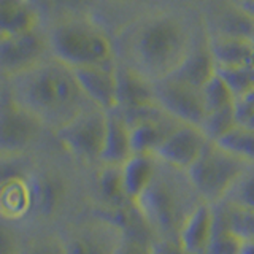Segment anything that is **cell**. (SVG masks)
<instances>
[{
	"label": "cell",
	"mask_w": 254,
	"mask_h": 254,
	"mask_svg": "<svg viewBox=\"0 0 254 254\" xmlns=\"http://www.w3.org/2000/svg\"><path fill=\"white\" fill-rule=\"evenodd\" d=\"M235 5H238L242 10H245L250 16L254 18V0H237Z\"/></svg>",
	"instance_id": "37"
},
{
	"label": "cell",
	"mask_w": 254,
	"mask_h": 254,
	"mask_svg": "<svg viewBox=\"0 0 254 254\" xmlns=\"http://www.w3.org/2000/svg\"><path fill=\"white\" fill-rule=\"evenodd\" d=\"M214 143L227 149L229 153L245 159L246 162H254V129L237 124L232 130H229L224 137Z\"/></svg>",
	"instance_id": "29"
},
{
	"label": "cell",
	"mask_w": 254,
	"mask_h": 254,
	"mask_svg": "<svg viewBox=\"0 0 254 254\" xmlns=\"http://www.w3.org/2000/svg\"><path fill=\"white\" fill-rule=\"evenodd\" d=\"M211 34L254 42V18L234 3L232 8L221 11Z\"/></svg>",
	"instance_id": "25"
},
{
	"label": "cell",
	"mask_w": 254,
	"mask_h": 254,
	"mask_svg": "<svg viewBox=\"0 0 254 254\" xmlns=\"http://www.w3.org/2000/svg\"><path fill=\"white\" fill-rule=\"evenodd\" d=\"M214 211H216V208H214ZM242 245V238L235 235L216 213V222H214L213 237L206 254H240Z\"/></svg>",
	"instance_id": "32"
},
{
	"label": "cell",
	"mask_w": 254,
	"mask_h": 254,
	"mask_svg": "<svg viewBox=\"0 0 254 254\" xmlns=\"http://www.w3.org/2000/svg\"><path fill=\"white\" fill-rule=\"evenodd\" d=\"M26 235L22 224L0 218V254H22Z\"/></svg>",
	"instance_id": "34"
},
{
	"label": "cell",
	"mask_w": 254,
	"mask_h": 254,
	"mask_svg": "<svg viewBox=\"0 0 254 254\" xmlns=\"http://www.w3.org/2000/svg\"><path fill=\"white\" fill-rule=\"evenodd\" d=\"M210 143L200 127L180 123L169 138L157 151V161L181 172H188L194 165L203 149Z\"/></svg>",
	"instance_id": "15"
},
{
	"label": "cell",
	"mask_w": 254,
	"mask_h": 254,
	"mask_svg": "<svg viewBox=\"0 0 254 254\" xmlns=\"http://www.w3.org/2000/svg\"><path fill=\"white\" fill-rule=\"evenodd\" d=\"M159 169V161L156 156L133 154L123 165V181L126 194L129 197L132 206L145 194V190L154 180Z\"/></svg>",
	"instance_id": "22"
},
{
	"label": "cell",
	"mask_w": 254,
	"mask_h": 254,
	"mask_svg": "<svg viewBox=\"0 0 254 254\" xmlns=\"http://www.w3.org/2000/svg\"><path fill=\"white\" fill-rule=\"evenodd\" d=\"M43 26L32 0H0V38L19 35Z\"/></svg>",
	"instance_id": "20"
},
{
	"label": "cell",
	"mask_w": 254,
	"mask_h": 254,
	"mask_svg": "<svg viewBox=\"0 0 254 254\" xmlns=\"http://www.w3.org/2000/svg\"><path fill=\"white\" fill-rule=\"evenodd\" d=\"M124 118L130 124L133 154L156 156L169 135L180 124V121L167 115L159 105Z\"/></svg>",
	"instance_id": "14"
},
{
	"label": "cell",
	"mask_w": 254,
	"mask_h": 254,
	"mask_svg": "<svg viewBox=\"0 0 254 254\" xmlns=\"http://www.w3.org/2000/svg\"><path fill=\"white\" fill-rule=\"evenodd\" d=\"M206 42H208L218 70L254 64V42L213 34H210Z\"/></svg>",
	"instance_id": "21"
},
{
	"label": "cell",
	"mask_w": 254,
	"mask_h": 254,
	"mask_svg": "<svg viewBox=\"0 0 254 254\" xmlns=\"http://www.w3.org/2000/svg\"><path fill=\"white\" fill-rule=\"evenodd\" d=\"M237 126V116H235V105L227 107L224 110L213 111L205 116L200 129L205 132L210 141H218L221 137L232 130Z\"/></svg>",
	"instance_id": "33"
},
{
	"label": "cell",
	"mask_w": 254,
	"mask_h": 254,
	"mask_svg": "<svg viewBox=\"0 0 254 254\" xmlns=\"http://www.w3.org/2000/svg\"><path fill=\"white\" fill-rule=\"evenodd\" d=\"M108 127V111L95 105L84 108L75 119L54 133L58 146L79 169L89 172L100 165Z\"/></svg>",
	"instance_id": "7"
},
{
	"label": "cell",
	"mask_w": 254,
	"mask_h": 254,
	"mask_svg": "<svg viewBox=\"0 0 254 254\" xmlns=\"http://www.w3.org/2000/svg\"><path fill=\"white\" fill-rule=\"evenodd\" d=\"M116 65H89L73 68L79 86L92 105L105 111L118 108V76Z\"/></svg>",
	"instance_id": "17"
},
{
	"label": "cell",
	"mask_w": 254,
	"mask_h": 254,
	"mask_svg": "<svg viewBox=\"0 0 254 254\" xmlns=\"http://www.w3.org/2000/svg\"><path fill=\"white\" fill-rule=\"evenodd\" d=\"M216 211L214 205L200 202L183 224L178 238L180 245L188 254H206L213 237Z\"/></svg>",
	"instance_id": "18"
},
{
	"label": "cell",
	"mask_w": 254,
	"mask_h": 254,
	"mask_svg": "<svg viewBox=\"0 0 254 254\" xmlns=\"http://www.w3.org/2000/svg\"><path fill=\"white\" fill-rule=\"evenodd\" d=\"M132 156L133 148L130 124L119 111H110L105 146H103L100 164L123 167Z\"/></svg>",
	"instance_id": "19"
},
{
	"label": "cell",
	"mask_w": 254,
	"mask_h": 254,
	"mask_svg": "<svg viewBox=\"0 0 254 254\" xmlns=\"http://www.w3.org/2000/svg\"><path fill=\"white\" fill-rule=\"evenodd\" d=\"M37 156H0V218L26 227Z\"/></svg>",
	"instance_id": "10"
},
{
	"label": "cell",
	"mask_w": 254,
	"mask_h": 254,
	"mask_svg": "<svg viewBox=\"0 0 254 254\" xmlns=\"http://www.w3.org/2000/svg\"><path fill=\"white\" fill-rule=\"evenodd\" d=\"M87 208L86 172L56 143L37 154L27 229H62Z\"/></svg>",
	"instance_id": "1"
},
{
	"label": "cell",
	"mask_w": 254,
	"mask_h": 254,
	"mask_svg": "<svg viewBox=\"0 0 254 254\" xmlns=\"http://www.w3.org/2000/svg\"><path fill=\"white\" fill-rule=\"evenodd\" d=\"M216 73V64H214L208 42H205L200 45L197 43L194 46V50L189 53L185 62L181 64V67L172 76L183 83H188L190 86L202 89Z\"/></svg>",
	"instance_id": "23"
},
{
	"label": "cell",
	"mask_w": 254,
	"mask_h": 254,
	"mask_svg": "<svg viewBox=\"0 0 254 254\" xmlns=\"http://www.w3.org/2000/svg\"><path fill=\"white\" fill-rule=\"evenodd\" d=\"M195 45L192 32L180 16L156 13L130 29L123 64L157 83L172 76Z\"/></svg>",
	"instance_id": "3"
},
{
	"label": "cell",
	"mask_w": 254,
	"mask_h": 254,
	"mask_svg": "<svg viewBox=\"0 0 254 254\" xmlns=\"http://www.w3.org/2000/svg\"><path fill=\"white\" fill-rule=\"evenodd\" d=\"M67 254H118L124 226L116 218L86 210L61 229Z\"/></svg>",
	"instance_id": "9"
},
{
	"label": "cell",
	"mask_w": 254,
	"mask_h": 254,
	"mask_svg": "<svg viewBox=\"0 0 254 254\" xmlns=\"http://www.w3.org/2000/svg\"><path fill=\"white\" fill-rule=\"evenodd\" d=\"M22 254H67V246L59 229H27Z\"/></svg>",
	"instance_id": "26"
},
{
	"label": "cell",
	"mask_w": 254,
	"mask_h": 254,
	"mask_svg": "<svg viewBox=\"0 0 254 254\" xmlns=\"http://www.w3.org/2000/svg\"><path fill=\"white\" fill-rule=\"evenodd\" d=\"M87 208L119 219L133 206L126 194L123 167L100 164L86 172Z\"/></svg>",
	"instance_id": "12"
},
{
	"label": "cell",
	"mask_w": 254,
	"mask_h": 254,
	"mask_svg": "<svg viewBox=\"0 0 254 254\" xmlns=\"http://www.w3.org/2000/svg\"><path fill=\"white\" fill-rule=\"evenodd\" d=\"M200 202L186 172L159 162L154 180L133 208L156 238L177 240L185 221Z\"/></svg>",
	"instance_id": "4"
},
{
	"label": "cell",
	"mask_w": 254,
	"mask_h": 254,
	"mask_svg": "<svg viewBox=\"0 0 254 254\" xmlns=\"http://www.w3.org/2000/svg\"><path fill=\"white\" fill-rule=\"evenodd\" d=\"M156 102L167 115L180 123L200 127L206 116L202 89L169 76L154 83Z\"/></svg>",
	"instance_id": "13"
},
{
	"label": "cell",
	"mask_w": 254,
	"mask_h": 254,
	"mask_svg": "<svg viewBox=\"0 0 254 254\" xmlns=\"http://www.w3.org/2000/svg\"><path fill=\"white\" fill-rule=\"evenodd\" d=\"M221 203L230 205L234 208L254 210V162L240 173Z\"/></svg>",
	"instance_id": "28"
},
{
	"label": "cell",
	"mask_w": 254,
	"mask_h": 254,
	"mask_svg": "<svg viewBox=\"0 0 254 254\" xmlns=\"http://www.w3.org/2000/svg\"><path fill=\"white\" fill-rule=\"evenodd\" d=\"M56 145L54 135L0 86V156H37Z\"/></svg>",
	"instance_id": "6"
},
{
	"label": "cell",
	"mask_w": 254,
	"mask_h": 254,
	"mask_svg": "<svg viewBox=\"0 0 254 254\" xmlns=\"http://www.w3.org/2000/svg\"><path fill=\"white\" fill-rule=\"evenodd\" d=\"M202 95L206 115L235 105V97L232 91H230L227 83L218 73L202 87Z\"/></svg>",
	"instance_id": "30"
},
{
	"label": "cell",
	"mask_w": 254,
	"mask_h": 254,
	"mask_svg": "<svg viewBox=\"0 0 254 254\" xmlns=\"http://www.w3.org/2000/svg\"><path fill=\"white\" fill-rule=\"evenodd\" d=\"M51 58L45 26L19 35L0 38V81L2 84L21 76Z\"/></svg>",
	"instance_id": "11"
},
{
	"label": "cell",
	"mask_w": 254,
	"mask_h": 254,
	"mask_svg": "<svg viewBox=\"0 0 254 254\" xmlns=\"http://www.w3.org/2000/svg\"><path fill=\"white\" fill-rule=\"evenodd\" d=\"M118 221L124 226V235L118 254H153L156 237L143 222L137 210L132 208Z\"/></svg>",
	"instance_id": "24"
},
{
	"label": "cell",
	"mask_w": 254,
	"mask_h": 254,
	"mask_svg": "<svg viewBox=\"0 0 254 254\" xmlns=\"http://www.w3.org/2000/svg\"><path fill=\"white\" fill-rule=\"evenodd\" d=\"M250 164L218 143L210 141L186 175L200 200L218 205L224 200L235 180Z\"/></svg>",
	"instance_id": "8"
},
{
	"label": "cell",
	"mask_w": 254,
	"mask_h": 254,
	"mask_svg": "<svg viewBox=\"0 0 254 254\" xmlns=\"http://www.w3.org/2000/svg\"><path fill=\"white\" fill-rule=\"evenodd\" d=\"M153 254H188L178 240L173 238H156L153 245Z\"/></svg>",
	"instance_id": "35"
},
{
	"label": "cell",
	"mask_w": 254,
	"mask_h": 254,
	"mask_svg": "<svg viewBox=\"0 0 254 254\" xmlns=\"http://www.w3.org/2000/svg\"><path fill=\"white\" fill-rule=\"evenodd\" d=\"M219 218L243 242L254 240V210H242L226 203L214 205Z\"/></svg>",
	"instance_id": "27"
},
{
	"label": "cell",
	"mask_w": 254,
	"mask_h": 254,
	"mask_svg": "<svg viewBox=\"0 0 254 254\" xmlns=\"http://www.w3.org/2000/svg\"><path fill=\"white\" fill-rule=\"evenodd\" d=\"M91 2L92 0H61V14H83L81 10Z\"/></svg>",
	"instance_id": "36"
},
{
	"label": "cell",
	"mask_w": 254,
	"mask_h": 254,
	"mask_svg": "<svg viewBox=\"0 0 254 254\" xmlns=\"http://www.w3.org/2000/svg\"><path fill=\"white\" fill-rule=\"evenodd\" d=\"M240 254H254V240L243 242Z\"/></svg>",
	"instance_id": "38"
},
{
	"label": "cell",
	"mask_w": 254,
	"mask_h": 254,
	"mask_svg": "<svg viewBox=\"0 0 254 254\" xmlns=\"http://www.w3.org/2000/svg\"><path fill=\"white\" fill-rule=\"evenodd\" d=\"M0 86H2V81H0Z\"/></svg>",
	"instance_id": "39"
},
{
	"label": "cell",
	"mask_w": 254,
	"mask_h": 254,
	"mask_svg": "<svg viewBox=\"0 0 254 254\" xmlns=\"http://www.w3.org/2000/svg\"><path fill=\"white\" fill-rule=\"evenodd\" d=\"M218 75L227 83L235 100L254 92V64L235 68H222L218 70Z\"/></svg>",
	"instance_id": "31"
},
{
	"label": "cell",
	"mask_w": 254,
	"mask_h": 254,
	"mask_svg": "<svg viewBox=\"0 0 254 254\" xmlns=\"http://www.w3.org/2000/svg\"><path fill=\"white\" fill-rule=\"evenodd\" d=\"M43 26L51 56L71 68L118 62L107 32L84 14H61Z\"/></svg>",
	"instance_id": "5"
},
{
	"label": "cell",
	"mask_w": 254,
	"mask_h": 254,
	"mask_svg": "<svg viewBox=\"0 0 254 254\" xmlns=\"http://www.w3.org/2000/svg\"><path fill=\"white\" fill-rule=\"evenodd\" d=\"M5 86L53 135L92 105L79 86L73 68L53 56Z\"/></svg>",
	"instance_id": "2"
},
{
	"label": "cell",
	"mask_w": 254,
	"mask_h": 254,
	"mask_svg": "<svg viewBox=\"0 0 254 254\" xmlns=\"http://www.w3.org/2000/svg\"><path fill=\"white\" fill-rule=\"evenodd\" d=\"M118 76V108L124 116H130L138 111L156 107L154 83L140 75L129 65L118 62L116 65Z\"/></svg>",
	"instance_id": "16"
}]
</instances>
